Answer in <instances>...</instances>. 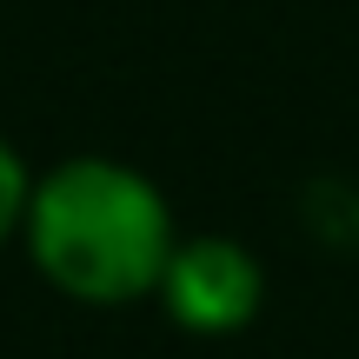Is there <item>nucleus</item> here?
Segmentation results:
<instances>
[{
  "mask_svg": "<svg viewBox=\"0 0 359 359\" xmlns=\"http://www.w3.org/2000/svg\"><path fill=\"white\" fill-rule=\"evenodd\" d=\"M20 240L34 273L80 306H133L160 293L180 226L167 193L140 167L107 154H74L34 173Z\"/></svg>",
  "mask_w": 359,
  "mask_h": 359,
  "instance_id": "f257e3e1",
  "label": "nucleus"
},
{
  "mask_svg": "<svg viewBox=\"0 0 359 359\" xmlns=\"http://www.w3.org/2000/svg\"><path fill=\"white\" fill-rule=\"evenodd\" d=\"M160 306L180 333L226 339L240 326H253L259 299H266V273H259L253 246L226 240V233H193L173 246L167 273H160Z\"/></svg>",
  "mask_w": 359,
  "mask_h": 359,
  "instance_id": "f03ea898",
  "label": "nucleus"
},
{
  "mask_svg": "<svg viewBox=\"0 0 359 359\" xmlns=\"http://www.w3.org/2000/svg\"><path fill=\"white\" fill-rule=\"evenodd\" d=\"M27 193H34V173H27V160L13 154V140H0V246H7V240H20Z\"/></svg>",
  "mask_w": 359,
  "mask_h": 359,
  "instance_id": "7ed1b4c3",
  "label": "nucleus"
}]
</instances>
